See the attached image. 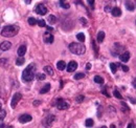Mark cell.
<instances>
[{"mask_svg": "<svg viewBox=\"0 0 136 128\" xmlns=\"http://www.w3.org/2000/svg\"><path fill=\"white\" fill-rule=\"evenodd\" d=\"M28 23L31 25H35V24H37V20L35 18H28Z\"/></svg>", "mask_w": 136, "mask_h": 128, "instance_id": "obj_31", "label": "cell"}, {"mask_svg": "<svg viewBox=\"0 0 136 128\" xmlns=\"http://www.w3.org/2000/svg\"><path fill=\"white\" fill-rule=\"evenodd\" d=\"M21 99H22V95H21V94H19V92L15 94L14 97H13V99H12V104H11L12 108H15V107L17 106V104H18V102L21 100Z\"/></svg>", "mask_w": 136, "mask_h": 128, "instance_id": "obj_7", "label": "cell"}, {"mask_svg": "<svg viewBox=\"0 0 136 128\" xmlns=\"http://www.w3.org/2000/svg\"><path fill=\"white\" fill-rule=\"evenodd\" d=\"M0 128H4V125H3V124H1V125H0Z\"/></svg>", "mask_w": 136, "mask_h": 128, "instance_id": "obj_49", "label": "cell"}, {"mask_svg": "<svg viewBox=\"0 0 136 128\" xmlns=\"http://www.w3.org/2000/svg\"><path fill=\"white\" fill-rule=\"evenodd\" d=\"M105 11H106V12H109V11H110V8H109V7H107V8H105Z\"/></svg>", "mask_w": 136, "mask_h": 128, "instance_id": "obj_45", "label": "cell"}, {"mask_svg": "<svg viewBox=\"0 0 136 128\" xmlns=\"http://www.w3.org/2000/svg\"><path fill=\"white\" fill-rule=\"evenodd\" d=\"M2 110V105H1V103H0V111Z\"/></svg>", "mask_w": 136, "mask_h": 128, "instance_id": "obj_48", "label": "cell"}, {"mask_svg": "<svg viewBox=\"0 0 136 128\" xmlns=\"http://www.w3.org/2000/svg\"><path fill=\"white\" fill-rule=\"evenodd\" d=\"M80 21H81L84 25H86V24H87V21H86V19H85V18H81V19H80Z\"/></svg>", "mask_w": 136, "mask_h": 128, "instance_id": "obj_37", "label": "cell"}, {"mask_svg": "<svg viewBox=\"0 0 136 128\" xmlns=\"http://www.w3.org/2000/svg\"><path fill=\"white\" fill-rule=\"evenodd\" d=\"M57 107L60 110H64V109H67L69 107V104L66 101H64L63 99H59L57 101Z\"/></svg>", "mask_w": 136, "mask_h": 128, "instance_id": "obj_6", "label": "cell"}, {"mask_svg": "<svg viewBox=\"0 0 136 128\" xmlns=\"http://www.w3.org/2000/svg\"><path fill=\"white\" fill-rule=\"evenodd\" d=\"M49 89H50V84H49V83H47L46 85H44V86H43V88L40 90V92H41V94H46V92H48V91H49Z\"/></svg>", "mask_w": 136, "mask_h": 128, "instance_id": "obj_18", "label": "cell"}, {"mask_svg": "<svg viewBox=\"0 0 136 128\" xmlns=\"http://www.w3.org/2000/svg\"><path fill=\"white\" fill-rule=\"evenodd\" d=\"M119 67L122 69L123 72H129V67H128V66H126V65H120Z\"/></svg>", "mask_w": 136, "mask_h": 128, "instance_id": "obj_35", "label": "cell"}, {"mask_svg": "<svg viewBox=\"0 0 136 128\" xmlns=\"http://www.w3.org/2000/svg\"><path fill=\"white\" fill-rule=\"evenodd\" d=\"M85 125H86V127H92L93 125H94V122H93V120L92 119H87L86 120V122H85Z\"/></svg>", "mask_w": 136, "mask_h": 128, "instance_id": "obj_22", "label": "cell"}, {"mask_svg": "<svg viewBox=\"0 0 136 128\" xmlns=\"http://www.w3.org/2000/svg\"><path fill=\"white\" fill-rule=\"evenodd\" d=\"M44 41L46 43H52V42H54V36H52L51 34H49V33H45V35H44Z\"/></svg>", "mask_w": 136, "mask_h": 128, "instance_id": "obj_12", "label": "cell"}, {"mask_svg": "<svg viewBox=\"0 0 136 128\" xmlns=\"http://www.w3.org/2000/svg\"><path fill=\"white\" fill-rule=\"evenodd\" d=\"M104 39H105V33L104 32H98L97 34V37H96V40H97V42H103L104 41Z\"/></svg>", "mask_w": 136, "mask_h": 128, "instance_id": "obj_16", "label": "cell"}, {"mask_svg": "<svg viewBox=\"0 0 136 128\" xmlns=\"http://www.w3.org/2000/svg\"><path fill=\"white\" fill-rule=\"evenodd\" d=\"M39 104H41V101H34V105L35 106H38Z\"/></svg>", "mask_w": 136, "mask_h": 128, "instance_id": "obj_39", "label": "cell"}, {"mask_svg": "<svg viewBox=\"0 0 136 128\" xmlns=\"http://www.w3.org/2000/svg\"><path fill=\"white\" fill-rule=\"evenodd\" d=\"M44 72H45L47 75H49V76L54 75V69H52V67L49 66V65H47V66L44 67Z\"/></svg>", "mask_w": 136, "mask_h": 128, "instance_id": "obj_17", "label": "cell"}, {"mask_svg": "<svg viewBox=\"0 0 136 128\" xmlns=\"http://www.w3.org/2000/svg\"><path fill=\"white\" fill-rule=\"evenodd\" d=\"M52 30H54V28H52V27H49V26L47 27V31H48V32H51Z\"/></svg>", "mask_w": 136, "mask_h": 128, "instance_id": "obj_44", "label": "cell"}, {"mask_svg": "<svg viewBox=\"0 0 136 128\" xmlns=\"http://www.w3.org/2000/svg\"><path fill=\"white\" fill-rule=\"evenodd\" d=\"M32 1H31V0H26V1H25V3H31Z\"/></svg>", "mask_w": 136, "mask_h": 128, "instance_id": "obj_47", "label": "cell"}, {"mask_svg": "<svg viewBox=\"0 0 136 128\" xmlns=\"http://www.w3.org/2000/svg\"><path fill=\"white\" fill-rule=\"evenodd\" d=\"M130 101H131L133 104H135V99H133V98H131V97H130Z\"/></svg>", "mask_w": 136, "mask_h": 128, "instance_id": "obj_43", "label": "cell"}, {"mask_svg": "<svg viewBox=\"0 0 136 128\" xmlns=\"http://www.w3.org/2000/svg\"><path fill=\"white\" fill-rule=\"evenodd\" d=\"M76 68H78V63L75 61H70L67 65V72H69V73L74 72Z\"/></svg>", "mask_w": 136, "mask_h": 128, "instance_id": "obj_9", "label": "cell"}, {"mask_svg": "<svg viewBox=\"0 0 136 128\" xmlns=\"http://www.w3.org/2000/svg\"><path fill=\"white\" fill-rule=\"evenodd\" d=\"M85 77V74H83V73H79V74H76L74 76V80H81Z\"/></svg>", "mask_w": 136, "mask_h": 128, "instance_id": "obj_26", "label": "cell"}, {"mask_svg": "<svg viewBox=\"0 0 136 128\" xmlns=\"http://www.w3.org/2000/svg\"><path fill=\"white\" fill-rule=\"evenodd\" d=\"M11 47H12V43L9 41H3L0 44V49L1 50H9Z\"/></svg>", "mask_w": 136, "mask_h": 128, "instance_id": "obj_10", "label": "cell"}, {"mask_svg": "<svg viewBox=\"0 0 136 128\" xmlns=\"http://www.w3.org/2000/svg\"><path fill=\"white\" fill-rule=\"evenodd\" d=\"M102 117V106H99V110H98V118Z\"/></svg>", "mask_w": 136, "mask_h": 128, "instance_id": "obj_41", "label": "cell"}, {"mask_svg": "<svg viewBox=\"0 0 136 128\" xmlns=\"http://www.w3.org/2000/svg\"><path fill=\"white\" fill-rule=\"evenodd\" d=\"M5 114H7V112H5V110H1L0 111V122H2L4 117H5Z\"/></svg>", "mask_w": 136, "mask_h": 128, "instance_id": "obj_32", "label": "cell"}, {"mask_svg": "<svg viewBox=\"0 0 136 128\" xmlns=\"http://www.w3.org/2000/svg\"><path fill=\"white\" fill-rule=\"evenodd\" d=\"M26 53V46L25 45H21L18 48V56L19 57H23Z\"/></svg>", "mask_w": 136, "mask_h": 128, "instance_id": "obj_14", "label": "cell"}, {"mask_svg": "<svg viewBox=\"0 0 136 128\" xmlns=\"http://www.w3.org/2000/svg\"><path fill=\"white\" fill-rule=\"evenodd\" d=\"M24 62H25V59H24V58H23V57H19L18 58V59H17L16 60V64H17V65H23V64H24Z\"/></svg>", "mask_w": 136, "mask_h": 128, "instance_id": "obj_20", "label": "cell"}, {"mask_svg": "<svg viewBox=\"0 0 136 128\" xmlns=\"http://www.w3.org/2000/svg\"><path fill=\"white\" fill-rule=\"evenodd\" d=\"M57 17L56 16H54V15H49L48 16V19H47V21H48L50 24H55V23L57 22Z\"/></svg>", "mask_w": 136, "mask_h": 128, "instance_id": "obj_19", "label": "cell"}, {"mask_svg": "<svg viewBox=\"0 0 136 128\" xmlns=\"http://www.w3.org/2000/svg\"><path fill=\"white\" fill-rule=\"evenodd\" d=\"M110 68H111V72L113 73V74H115L116 72H117V65H116V63H110Z\"/></svg>", "mask_w": 136, "mask_h": 128, "instance_id": "obj_24", "label": "cell"}, {"mask_svg": "<svg viewBox=\"0 0 136 128\" xmlns=\"http://www.w3.org/2000/svg\"><path fill=\"white\" fill-rule=\"evenodd\" d=\"M37 23L39 24V26H41V27H45V26H46V22H45V20H43V19L38 20Z\"/></svg>", "mask_w": 136, "mask_h": 128, "instance_id": "obj_29", "label": "cell"}, {"mask_svg": "<svg viewBox=\"0 0 136 128\" xmlns=\"http://www.w3.org/2000/svg\"><path fill=\"white\" fill-rule=\"evenodd\" d=\"M8 128H14V127H13V126H9Z\"/></svg>", "mask_w": 136, "mask_h": 128, "instance_id": "obj_51", "label": "cell"}, {"mask_svg": "<svg viewBox=\"0 0 136 128\" xmlns=\"http://www.w3.org/2000/svg\"><path fill=\"white\" fill-rule=\"evenodd\" d=\"M19 32V27L17 25H7L2 28L1 35L3 37H14Z\"/></svg>", "mask_w": 136, "mask_h": 128, "instance_id": "obj_2", "label": "cell"}, {"mask_svg": "<svg viewBox=\"0 0 136 128\" xmlns=\"http://www.w3.org/2000/svg\"><path fill=\"white\" fill-rule=\"evenodd\" d=\"M7 62H8L7 59H1V60H0V63H1L2 66H4V64H7Z\"/></svg>", "mask_w": 136, "mask_h": 128, "instance_id": "obj_36", "label": "cell"}, {"mask_svg": "<svg viewBox=\"0 0 136 128\" xmlns=\"http://www.w3.org/2000/svg\"><path fill=\"white\" fill-rule=\"evenodd\" d=\"M110 128H116V127H115V125H114V124H111V126H110Z\"/></svg>", "mask_w": 136, "mask_h": 128, "instance_id": "obj_46", "label": "cell"}, {"mask_svg": "<svg viewBox=\"0 0 136 128\" xmlns=\"http://www.w3.org/2000/svg\"><path fill=\"white\" fill-rule=\"evenodd\" d=\"M127 128H134V124H133V123H130Z\"/></svg>", "mask_w": 136, "mask_h": 128, "instance_id": "obj_42", "label": "cell"}, {"mask_svg": "<svg viewBox=\"0 0 136 128\" xmlns=\"http://www.w3.org/2000/svg\"><path fill=\"white\" fill-rule=\"evenodd\" d=\"M35 11H36V13L39 15H45L47 12H48L47 11V8L45 7V4H43V3H39L36 7V9H35Z\"/></svg>", "mask_w": 136, "mask_h": 128, "instance_id": "obj_5", "label": "cell"}, {"mask_svg": "<svg viewBox=\"0 0 136 128\" xmlns=\"http://www.w3.org/2000/svg\"><path fill=\"white\" fill-rule=\"evenodd\" d=\"M60 5L63 9H69L70 8V4L67 3V2H64V1H60Z\"/></svg>", "mask_w": 136, "mask_h": 128, "instance_id": "obj_28", "label": "cell"}, {"mask_svg": "<svg viewBox=\"0 0 136 128\" xmlns=\"http://www.w3.org/2000/svg\"><path fill=\"white\" fill-rule=\"evenodd\" d=\"M36 77H37V79H38V80L42 81V80H45V77H46V76H45L44 74H37Z\"/></svg>", "mask_w": 136, "mask_h": 128, "instance_id": "obj_30", "label": "cell"}, {"mask_svg": "<svg viewBox=\"0 0 136 128\" xmlns=\"http://www.w3.org/2000/svg\"><path fill=\"white\" fill-rule=\"evenodd\" d=\"M90 68H91V64H90V63H87V65H86V69H87V71H89Z\"/></svg>", "mask_w": 136, "mask_h": 128, "instance_id": "obj_40", "label": "cell"}, {"mask_svg": "<svg viewBox=\"0 0 136 128\" xmlns=\"http://www.w3.org/2000/svg\"><path fill=\"white\" fill-rule=\"evenodd\" d=\"M57 67H58V69H60V71H64V69L66 68V63L64 61H59L57 63Z\"/></svg>", "mask_w": 136, "mask_h": 128, "instance_id": "obj_15", "label": "cell"}, {"mask_svg": "<svg viewBox=\"0 0 136 128\" xmlns=\"http://www.w3.org/2000/svg\"><path fill=\"white\" fill-rule=\"evenodd\" d=\"M83 100H84V96H83V95H81V96H78V97H76V102H78V103L82 102Z\"/></svg>", "mask_w": 136, "mask_h": 128, "instance_id": "obj_34", "label": "cell"}, {"mask_svg": "<svg viewBox=\"0 0 136 128\" xmlns=\"http://www.w3.org/2000/svg\"><path fill=\"white\" fill-rule=\"evenodd\" d=\"M130 53L129 51H125V53H122V54H120V56H119V58H120V60L122 61V62H128L129 60H130Z\"/></svg>", "mask_w": 136, "mask_h": 128, "instance_id": "obj_11", "label": "cell"}, {"mask_svg": "<svg viewBox=\"0 0 136 128\" xmlns=\"http://www.w3.org/2000/svg\"><path fill=\"white\" fill-rule=\"evenodd\" d=\"M94 82L98 83V84H103L104 83V79L102 77H99V76H95V77H94Z\"/></svg>", "mask_w": 136, "mask_h": 128, "instance_id": "obj_23", "label": "cell"}, {"mask_svg": "<svg viewBox=\"0 0 136 128\" xmlns=\"http://www.w3.org/2000/svg\"><path fill=\"white\" fill-rule=\"evenodd\" d=\"M88 3H89L92 8L94 7V1H93V0H88Z\"/></svg>", "mask_w": 136, "mask_h": 128, "instance_id": "obj_38", "label": "cell"}, {"mask_svg": "<svg viewBox=\"0 0 136 128\" xmlns=\"http://www.w3.org/2000/svg\"><path fill=\"white\" fill-rule=\"evenodd\" d=\"M69 49L74 55H84L85 51H86L85 45H83L81 43H76V42L70 43L69 44Z\"/></svg>", "mask_w": 136, "mask_h": 128, "instance_id": "obj_3", "label": "cell"}, {"mask_svg": "<svg viewBox=\"0 0 136 128\" xmlns=\"http://www.w3.org/2000/svg\"><path fill=\"white\" fill-rule=\"evenodd\" d=\"M111 13L114 17H119L121 15V11H120L119 8H113L111 10Z\"/></svg>", "mask_w": 136, "mask_h": 128, "instance_id": "obj_13", "label": "cell"}, {"mask_svg": "<svg viewBox=\"0 0 136 128\" xmlns=\"http://www.w3.org/2000/svg\"><path fill=\"white\" fill-rule=\"evenodd\" d=\"M55 121H56V117L54 114H47V117H45L42 120V125L45 128H50Z\"/></svg>", "mask_w": 136, "mask_h": 128, "instance_id": "obj_4", "label": "cell"}, {"mask_svg": "<svg viewBox=\"0 0 136 128\" xmlns=\"http://www.w3.org/2000/svg\"><path fill=\"white\" fill-rule=\"evenodd\" d=\"M35 72H36V67L34 64L28 65L22 73V80L24 82H31L35 78Z\"/></svg>", "mask_w": 136, "mask_h": 128, "instance_id": "obj_1", "label": "cell"}, {"mask_svg": "<svg viewBox=\"0 0 136 128\" xmlns=\"http://www.w3.org/2000/svg\"><path fill=\"white\" fill-rule=\"evenodd\" d=\"M33 120V118H32V115L31 114H28V113H24V114H22V115H20L19 117V122L20 123H28V122H31Z\"/></svg>", "mask_w": 136, "mask_h": 128, "instance_id": "obj_8", "label": "cell"}, {"mask_svg": "<svg viewBox=\"0 0 136 128\" xmlns=\"http://www.w3.org/2000/svg\"><path fill=\"white\" fill-rule=\"evenodd\" d=\"M121 110H122V111H129V110H130L129 106L127 105V104H126L125 102H122V103H121Z\"/></svg>", "mask_w": 136, "mask_h": 128, "instance_id": "obj_27", "label": "cell"}, {"mask_svg": "<svg viewBox=\"0 0 136 128\" xmlns=\"http://www.w3.org/2000/svg\"><path fill=\"white\" fill-rule=\"evenodd\" d=\"M76 39H78L79 41H81V42H84L85 41V35L83 33H79L78 35H76Z\"/></svg>", "mask_w": 136, "mask_h": 128, "instance_id": "obj_21", "label": "cell"}, {"mask_svg": "<svg viewBox=\"0 0 136 128\" xmlns=\"http://www.w3.org/2000/svg\"><path fill=\"white\" fill-rule=\"evenodd\" d=\"M113 94H114V97H116L117 99H121L122 97H121V95L119 94V91H118V90H114V92H113Z\"/></svg>", "mask_w": 136, "mask_h": 128, "instance_id": "obj_33", "label": "cell"}, {"mask_svg": "<svg viewBox=\"0 0 136 128\" xmlns=\"http://www.w3.org/2000/svg\"><path fill=\"white\" fill-rule=\"evenodd\" d=\"M99 128H107V127H106V126H102V127H99Z\"/></svg>", "mask_w": 136, "mask_h": 128, "instance_id": "obj_50", "label": "cell"}, {"mask_svg": "<svg viewBox=\"0 0 136 128\" xmlns=\"http://www.w3.org/2000/svg\"><path fill=\"white\" fill-rule=\"evenodd\" d=\"M125 5H126V8H127L129 11H134V4H133L132 2H129V1H128V2H126Z\"/></svg>", "mask_w": 136, "mask_h": 128, "instance_id": "obj_25", "label": "cell"}]
</instances>
